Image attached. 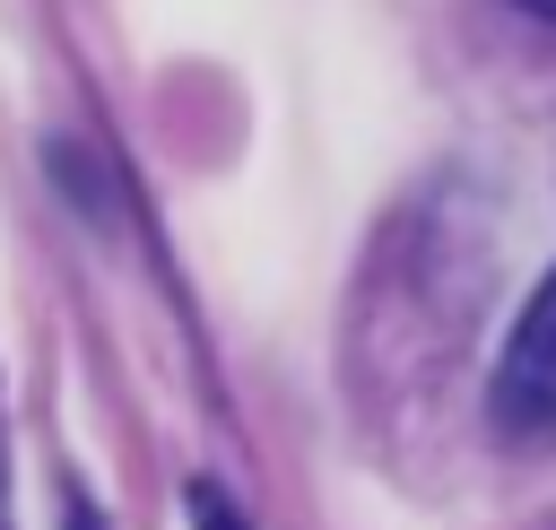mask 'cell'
Returning <instances> with one entry per match:
<instances>
[{
    "label": "cell",
    "instance_id": "6da1fadb",
    "mask_svg": "<svg viewBox=\"0 0 556 530\" xmlns=\"http://www.w3.org/2000/svg\"><path fill=\"white\" fill-rule=\"evenodd\" d=\"M495 426L513 443H556V269L530 287L504 356H495V391H486Z\"/></svg>",
    "mask_w": 556,
    "mask_h": 530
},
{
    "label": "cell",
    "instance_id": "7a4b0ae2",
    "mask_svg": "<svg viewBox=\"0 0 556 530\" xmlns=\"http://www.w3.org/2000/svg\"><path fill=\"white\" fill-rule=\"evenodd\" d=\"M191 530H252V521H243V504L217 478H191Z\"/></svg>",
    "mask_w": 556,
    "mask_h": 530
},
{
    "label": "cell",
    "instance_id": "3957f363",
    "mask_svg": "<svg viewBox=\"0 0 556 530\" xmlns=\"http://www.w3.org/2000/svg\"><path fill=\"white\" fill-rule=\"evenodd\" d=\"M61 530H104V513H96L87 495H70V513H61Z\"/></svg>",
    "mask_w": 556,
    "mask_h": 530
},
{
    "label": "cell",
    "instance_id": "277c9868",
    "mask_svg": "<svg viewBox=\"0 0 556 530\" xmlns=\"http://www.w3.org/2000/svg\"><path fill=\"white\" fill-rule=\"evenodd\" d=\"M513 9H530V17H556V0H513Z\"/></svg>",
    "mask_w": 556,
    "mask_h": 530
}]
</instances>
